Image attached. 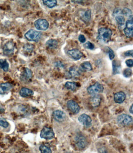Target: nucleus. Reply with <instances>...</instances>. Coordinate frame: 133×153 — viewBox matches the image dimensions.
Returning a JSON list of instances; mask_svg holds the SVG:
<instances>
[{"label":"nucleus","mask_w":133,"mask_h":153,"mask_svg":"<svg viewBox=\"0 0 133 153\" xmlns=\"http://www.w3.org/2000/svg\"><path fill=\"white\" fill-rule=\"evenodd\" d=\"M112 32L108 28H101L98 30V38L100 41L104 43H107L111 39Z\"/></svg>","instance_id":"obj_1"},{"label":"nucleus","mask_w":133,"mask_h":153,"mask_svg":"<svg viewBox=\"0 0 133 153\" xmlns=\"http://www.w3.org/2000/svg\"><path fill=\"white\" fill-rule=\"evenodd\" d=\"M42 36L41 32L33 29L29 30L25 34V38L29 41L38 42Z\"/></svg>","instance_id":"obj_2"},{"label":"nucleus","mask_w":133,"mask_h":153,"mask_svg":"<svg viewBox=\"0 0 133 153\" xmlns=\"http://www.w3.org/2000/svg\"><path fill=\"white\" fill-rule=\"evenodd\" d=\"M104 86L98 82H96L93 85L90 86L87 88V91L90 95H96L103 92Z\"/></svg>","instance_id":"obj_3"},{"label":"nucleus","mask_w":133,"mask_h":153,"mask_svg":"<svg viewBox=\"0 0 133 153\" xmlns=\"http://www.w3.org/2000/svg\"><path fill=\"white\" fill-rule=\"evenodd\" d=\"M117 122L122 126H128L132 123L133 119L130 115L126 114H122L118 116Z\"/></svg>","instance_id":"obj_4"},{"label":"nucleus","mask_w":133,"mask_h":153,"mask_svg":"<svg viewBox=\"0 0 133 153\" xmlns=\"http://www.w3.org/2000/svg\"><path fill=\"white\" fill-rule=\"evenodd\" d=\"M40 136L41 138L51 140L55 137V133L51 128L45 127L41 130Z\"/></svg>","instance_id":"obj_5"},{"label":"nucleus","mask_w":133,"mask_h":153,"mask_svg":"<svg viewBox=\"0 0 133 153\" xmlns=\"http://www.w3.org/2000/svg\"><path fill=\"white\" fill-rule=\"evenodd\" d=\"M35 26L36 28L39 30L45 31L49 28L48 21L45 19H39L35 21Z\"/></svg>","instance_id":"obj_6"},{"label":"nucleus","mask_w":133,"mask_h":153,"mask_svg":"<svg viewBox=\"0 0 133 153\" xmlns=\"http://www.w3.org/2000/svg\"><path fill=\"white\" fill-rule=\"evenodd\" d=\"M75 141V145L78 148L82 149L86 146V139L82 135L78 134L76 135Z\"/></svg>","instance_id":"obj_7"},{"label":"nucleus","mask_w":133,"mask_h":153,"mask_svg":"<svg viewBox=\"0 0 133 153\" xmlns=\"http://www.w3.org/2000/svg\"><path fill=\"white\" fill-rule=\"evenodd\" d=\"M15 44L13 42L11 41L7 42L3 47V53L6 56H10L13 54Z\"/></svg>","instance_id":"obj_8"},{"label":"nucleus","mask_w":133,"mask_h":153,"mask_svg":"<svg viewBox=\"0 0 133 153\" xmlns=\"http://www.w3.org/2000/svg\"><path fill=\"white\" fill-rule=\"evenodd\" d=\"M123 31L124 35L127 38H130L133 37V20H128L126 21L125 27Z\"/></svg>","instance_id":"obj_9"},{"label":"nucleus","mask_w":133,"mask_h":153,"mask_svg":"<svg viewBox=\"0 0 133 153\" xmlns=\"http://www.w3.org/2000/svg\"><path fill=\"white\" fill-rule=\"evenodd\" d=\"M79 122L86 127H89L92 125V119L90 117L85 113L80 115L78 118Z\"/></svg>","instance_id":"obj_10"},{"label":"nucleus","mask_w":133,"mask_h":153,"mask_svg":"<svg viewBox=\"0 0 133 153\" xmlns=\"http://www.w3.org/2000/svg\"><path fill=\"white\" fill-rule=\"evenodd\" d=\"M67 107L69 111L74 113H79L80 107L76 102L73 100H69L66 104Z\"/></svg>","instance_id":"obj_11"},{"label":"nucleus","mask_w":133,"mask_h":153,"mask_svg":"<svg viewBox=\"0 0 133 153\" xmlns=\"http://www.w3.org/2000/svg\"><path fill=\"white\" fill-rule=\"evenodd\" d=\"M67 54L75 60H78L84 56L82 52L77 49H73L68 50L67 52Z\"/></svg>","instance_id":"obj_12"},{"label":"nucleus","mask_w":133,"mask_h":153,"mask_svg":"<svg viewBox=\"0 0 133 153\" xmlns=\"http://www.w3.org/2000/svg\"><path fill=\"white\" fill-rule=\"evenodd\" d=\"M53 117L56 121L62 122L65 119L66 115V113L63 111L56 110L53 112Z\"/></svg>","instance_id":"obj_13"},{"label":"nucleus","mask_w":133,"mask_h":153,"mask_svg":"<svg viewBox=\"0 0 133 153\" xmlns=\"http://www.w3.org/2000/svg\"><path fill=\"white\" fill-rule=\"evenodd\" d=\"M101 98L98 94L92 95L90 99V103L92 107L96 108L100 104Z\"/></svg>","instance_id":"obj_14"},{"label":"nucleus","mask_w":133,"mask_h":153,"mask_svg":"<svg viewBox=\"0 0 133 153\" xmlns=\"http://www.w3.org/2000/svg\"><path fill=\"white\" fill-rule=\"evenodd\" d=\"M126 95L123 92H120L114 94V101L116 103L121 104L123 103L126 99Z\"/></svg>","instance_id":"obj_15"},{"label":"nucleus","mask_w":133,"mask_h":153,"mask_svg":"<svg viewBox=\"0 0 133 153\" xmlns=\"http://www.w3.org/2000/svg\"><path fill=\"white\" fill-rule=\"evenodd\" d=\"M80 68L77 66H73L70 67L69 70V73L72 78L79 76L82 72Z\"/></svg>","instance_id":"obj_16"},{"label":"nucleus","mask_w":133,"mask_h":153,"mask_svg":"<svg viewBox=\"0 0 133 153\" xmlns=\"http://www.w3.org/2000/svg\"><path fill=\"white\" fill-rule=\"evenodd\" d=\"M12 88V85L9 82L0 84V95H3L9 91Z\"/></svg>","instance_id":"obj_17"},{"label":"nucleus","mask_w":133,"mask_h":153,"mask_svg":"<svg viewBox=\"0 0 133 153\" xmlns=\"http://www.w3.org/2000/svg\"><path fill=\"white\" fill-rule=\"evenodd\" d=\"M32 77V72L30 69L25 68L21 75V80L23 81H27L30 80Z\"/></svg>","instance_id":"obj_18"},{"label":"nucleus","mask_w":133,"mask_h":153,"mask_svg":"<svg viewBox=\"0 0 133 153\" xmlns=\"http://www.w3.org/2000/svg\"><path fill=\"white\" fill-rule=\"evenodd\" d=\"M19 94L22 97H28L33 96L34 94L32 90L26 88H22L20 90Z\"/></svg>","instance_id":"obj_19"},{"label":"nucleus","mask_w":133,"mask_h":153,"mask_svg":"<svg viewBox=\"0 0 133 153\" xmlns=\"http://www.w3.org/2000/svg\"><path fill=\"white\" fill-rule=\"evenodd\" d=\"M112 73L116 75L120 73L121 69V65L120 62L116 60H114L112 62Z\"/></svg>","instance_id":"obj_20"},{"label":"nucleus","mask_w":133,"mask_h":153,"mask_svg":"<svg viewBox=\"0 0 133 153\" xmlns=\"http://www.w3.org/2000/svg\"><path fill=\"white\" fill-rule=\"evenodd\" d=\"M80 68L82 71H89L92 69V65L89 61H85L82 63L80 64Z\"/></svg>","instance_id":"obj_21"},{"label":"nucleus","mask_w":133,"mask_h":153,"mask_svg":"<svg viewBox=\"0 0 133 153\" xmlns=\"http://www.w3.org/2000/svg\"><path fill=\"white\" fill-rule=\"evenodd\" d=\"M65 87L67 89L70 90L74 91L78 87V84L76 82H70L68 81L65 84Z\"/></svg>","instance_id":"obj_22"},{"label":"nucleus","mask_w":133,"mask_h":153,"mask_svg":"<svg viewBox=\"0 0 133 153\" xmlns=\"http://www.w3.org/2000/svg\"><path fill=\"white\" fill-rule=\"evenodd\" d=\"M58 43L57 40L54 39H49L47 42L46 45L50 49H56L58 47Z\"/></svg>","instance_id":"obj_23"},{"label":"nucleus","mask_w":133,"mask_h":153,"mask_svg":"<svg viewBox=\"0 0 133 153\" xmlns=\"http://www.w3.org/2000/svg\"><path fill=\"white\" fill-rule=\"evenodd\" d=\"M91 9H88L85 11L84 14L82 16L81 19L84 22L88 23L91 20Z\"/></svg>","instance_id":"obj_24"},{"label":"nucleus","mask_w":133,"mask_h":153,"mask_svg":"<svg viewBox=\"0 0 133 153\" xmlns=\"http://www.w3.org/2000/svg\"><path fill=\"white\" fill-rule=\"evenodd\" d=\"M0 68L5 71L9 70V64L6 59H0Z\"/></svg>","instance_id":"obj_25"},{"label":"nucleus","mask_w":133,"mask_h":153,"mask_svg":"<svg viewBox=\"0 0 133 153\" xmlns=\"http://www.w3.org/2000/svg\"><path fill=\"white\" fill-rule=\"evenodd\" d=\"M43 4L49 8H52L55 7L57 5V1L56 0H43Z\"/></svg>","instance_id":"obj_26"},{"label":"nucleus","mask_w":133,"mask_h":153,"mask_svg":"<svg viewBox=\"0 0 133 153\" xmlns=\"http://www.w3.org/2000/svg\"><path fill=\"white\" fill-rule=\"evenodd\" d=\"M115 19L118 25L119 28H123L125 23V19L124 17L121 15H119L115 17Z\"/></svg>","instance_id":"obj_27"},{"label":"nucleus","mask_w":133,"mask_h":153,"mask_svg":"<svg viewBox=\"0 0 133 153\" xmlns=\"http://www.w3.org/2000/svg\"><path fill=\"white\" fill-rule=\"evenodd\" d=\"M23 50L26 52L31 53L34 51L35 49V46L31 44L27 43L23 46Z\"/></svg>","instance_id":"obj_28"},{"label":"nucleus","mask_w":133,"mask_h":153,"mask_svg":"<svg viewBox=\"0 0 133 153\" xmlns=\"http://www.w3.org/2000/svg\"><path fill=\"white\" fill-rule=\"evenodd\" d=\"M39 150L41 153H52L51 149L45 145H41L39 147Z\"/></svg>","instance_id":"obj_29"},{"label":"nucleus","mask_w":133,"mask_h":153,"mask_svg":"<svg viewBox=\"0 0 133 153\" xmlns=\"http://www.w3.org/2000/svg\"><path fill=\"white\" fill-rule=\"evenodd\" d=\"M122 15H124L126 17L129 18L131 16H132V11L129 8L125 7L121 11Z\"/></svg>","instance_id":"obj_30"},{"label":"nucleus","mask_w":133,"mask_h":153,"mask_svg":"<svg viewBox=\"0 0 133 153\" xmlns=\"http://www.w3.org/2000/svg\"><path fill=\"white\" fill-rule=\"evenodd\" d=\"M9 126L8 122L3 118L0 117V126L4 128H7Z\"/></svg>","instance_id":"obj_31"},{"label":"nucleus","mask_w":133,"mask_h":153,"mask_svg":"<svg viewBox=\"0 0 133 153\" xmlns=\"http://www.w3.org/2000/svg\"><path fill=\"white\" fill-rule=\"evenodd\" d=\"M132 70L130 68H126L123 71V75L125 78H129L131 76Z\"/></svg>","instance_id":"obj_32"},{"label":"nucleus","mask_w":133,"mask_h":153,"mask_svg":"<svg viewBox=\"0 0 133 153\" xmlns=\"http://www.w3.org/2000/svg\"><path fill=\"white\" fill-rule=\"evenodd\" d=\"M83 47H84L85 49H89V50H92L94 49L95 46H94V44L93 43H92L89 41H88L83 45Z\"/></svg>","instance_id":"obj_33"},{"label":"nucleus","mask_w":133,"mask_h":153,"mask_svg":"<svg viewBox=\"0 0 133 153\" xmlns=\"http://www.w3.org/2000/svg\"><path fill=\"white\" fill-rule=\"evenodd\" d=\"M108 54L109 59L110 60L113 59L115 57V53L113 50L110 48H108Z\"/></svg>","instance_id":"obj_34"},{"label":"nucleus","mask_w":133,"mask_h":153,"mask_svg":"<svg viewBox=\"0 0 133 153\" xmlns=\"http://www.w3.org/2000/svg\"><path fill=\"white\" fill-rule=\"evenodd\" d=\"M78 40L82 43H84L86 41V38L84 35L80 34L78 37Z\"/></svg>","instance_id":"obj_35"},{"label":"nucleus","mask_w":133,"mask_h":153,"mask_svg":"<svg viewBox=\"0 0 133 153\" xmlns=\"http://www.w3.org/2000/svg\"><path fill=\"white\" fill-rule=\"evenodd\" d=\"M98 150V153H108L107 149L105 148L104 146L99 148Z\"/></svg>","instance_id":"obj_36"},{"label":"nucleus","mask_w":133,"mask_h":153,"mask_svg":"<svg viewBox=\"0 0 133 153\" xmlns=\"http://www.w3.org/2000/svg\"><path fill=\"white\" fill-rule=\"evenodd\" d=\"M125 63L126 65L128 67H132L133 66V61L132 59H129L126 60Z\"/></svg>","instance_id":"obj_37"},{"label":"nucleus","mask_w":133,"mask_h":153,"mask_svg":"<svg viewBox=\"0 0 133 153\" xmlns=\"http://www.w3.org/2000/svg\"><path fill=\"white\" fill-rule=\"evenodd\" d=\"M121 11H122L121 9L118 8H115V9H114V11L113 14V15L114 16H119L120 14H122L121 13Z\"/></svg>","instance_id":"obj_38"},{"label":"nucleus","mask_w":133,"mask_h":153,"mask_svg":"<svg viewBox=\"0 0 133 153\" xmlns=\"http://www.w3.org/2000/svg\"><path fill=\"white\" fill-rule=\"evenodd\" d=\"M133 50H128L124 53V55L126 57L131 56L133 57Z\"/></svg>","instance_id":"obj_39"},{"label":"nucleus","mask_w":133,"mask_h":153,"mask_svg":"<svg viewBox=\"0 0 133 153\" xmlns=\"http://www.w3.org/2000/svg\"><path fill=\"white\" fill-rule=\"evenodd\" d=\"M56 66L57 67H64L65 65L61 62H57L56 63Z\"/></svg>","instance_id":"obj_40"},{"label":"nucleus","mask_w":133,"mask_h":153,"mask_svg":"<svg viewBox=\"0 0 133 153\" xmlns=\"http://www.w3.org/2000/svg\"><path fill=\"white\" fill-rule=\"evenodd\" d=\"M133 104H132V106H131L129 109V112H130L131 113H132V114H133Z\"/></svg>","instance_id":"obj_41"},{"label":"nucleus","mask_w":133,"mask_h":153,"mask_svg":"<svg viewBox=\"0 0 133 153\" xmlns=\"http://www.w3.org/2000/svg\"><path fill=\"white\" fill-rule=\"evenodd\" d=\"M3 109H1V108H0V111H3Z\"/></svg>","instance_id":"obj_42"}]
</instances>
